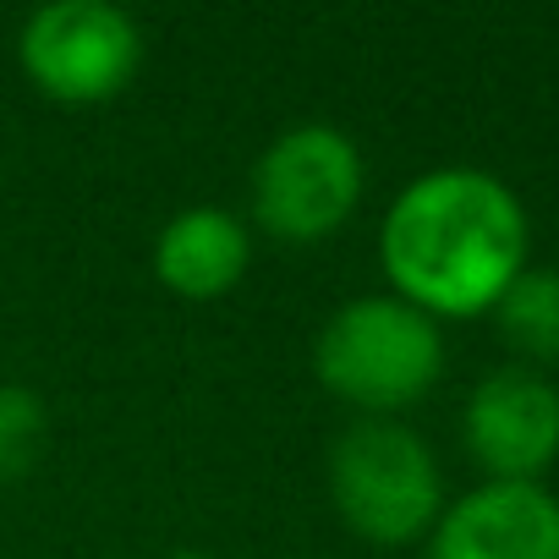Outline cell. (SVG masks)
<instances>
[{"label":"cell","mask_w":559,"mask_h":559,"mask_svg":"<svg viewBox=\"0 0 559 559\" xmlns=\"http://www.w3.org/2000/svg\"><path fill=\"white\" fill-rule=\"evenodd\" d=\"M313 373L362 417H395L444 379V330L390 292L352 297L324 319Z\"/></svg>","instance_id":"7a4b0ae2"},{"label":"cell","mask_w":559,"mask_h":559,"mask_svg":"<svg viewBox=\"0 0 559 559\" xmlns=\"http://www.w3.org/2000/svg\"><path fill=\"white\" fill-rule=\"evenodd\" d=\"M461 444L488 483H543L559 461V384L537 368H493L461 406Z\"/></svg>","instance_id":"8992f818"},{"label":"cell","mask_w":559,"mask_h":559,"mask_svg":"<svg viewBox=\"0 0 559 559\" xmlns=\"http://www.w3.org/2000/svg\"><path fill=\"white\" fill-rule=\"evenodd\" d=\"M532 252L526 203L483 165H439L406 181L379 225L390 297L433 324L483 319L515 286Z\"/></svg>","instance_id":"6da1fadb"},{"label":"cell","mask_w":559,"mask_h":559,"mask_svg":"<svg viewBox=\"0 0 559 559\" xmlns=\"http://www.w3.org/2000/svg\"><path fill=\"white\" fill-rule=\"evenodd\" d=\"M499 335L521 357V368H559V269H521L515 286L493 308Z\"/></svg>","instance_id":"9c48e42d"},{"label":"cell","mask_w":559,"mask_h":559,"mask_svg":"<svg viewBox=\"0 0 559 559\" xmlns=\"http://www.w3.org/2000/svg\"><path fill=\"white\" fill-rule=\"evenodd\" d=\"M50 439V412L39 390L28 384H0V483H17L39 466Z\"/></svg>","instance_id":"30bf717a"},{"label":"cell","mask_w":559,"mask_h":559,"mask_svg":"<svg viewBox=\"0 0 559 559\" xmlns=\"http://www.w3.org/2000/svg\"><path fill=\"white\" fill-rule=\"evenodd\" d=\"M423 559H559V493L543 483H477L444 504Z\"/></svg>","instance_id":"52a82bcc"},{"label":"cell","mask_w":559,"mask_h":559,"mask_svg":"<svg viewBox=\"0 0 559 559\" xmlns=\"http://www.w3.org/2000/svg\"><path fill=\"white\" fill-rule=\"evenodd\" d=\"M165 559H214V554H203V548H176V554H165Z\"/></svg>","instance_id":"8fae6325"},{"label":"cell","mask_w":559,"mask_h":559,"mask_svg":"<svg viewBox=\"0 0 559 559\" xmlns=\"http://www.w3.org/2000/svg\"><path fill=\"white\" fill-rule=\"evenodd\" d=\"M17 67L50 105H110L143 67V28L110 0H50L23 17Z\"/></svg>","instance_id":"5b68a950"},{"label":"cell","mask_w":559,"mask_h":559,"mask_svg":"<svg viewBox=\"0 0 559 559\" xmlns=\"http://www.w3.org/2000/svg\"><path fill=\"white\" fill-rule=\"evenodd\" d=\"M247 263H252L247 219L230 209H214V203H192V209L170 214L165 230L154 236V280L187 302H214V297L236 292Z\"/></svg>","instance_id":"ba28073f"},{"label":"cell","mask_w":559,"mask_h":559,"mask_svg":"<svg viewBox=\"0 0 559 559\" xmlns=\"http://www.w3.org/2000/svg\"><path fill=\"white\" fill-rule=\"evenodd\" d=\"M368 192L362 148L330 121L286 127L252 165V219L280 241H324L335 236Z\"/></svg>","instance_id":"277c9868"},{"label":"cell","mask_w":559,"mask_h":559,"mask_svg":"<svg viewBox=\"0 0 559 559\" xmlns=\"http://www.w3.org/2000/svg\"><path fill=\"white\" fill-rule=\"evenodd\" d=\"M330 504L373 548L423 543L444 515L439 455L401 417H357L330 444Z\"/></svg>","instance_id":"3957f363"}]
</instances>
